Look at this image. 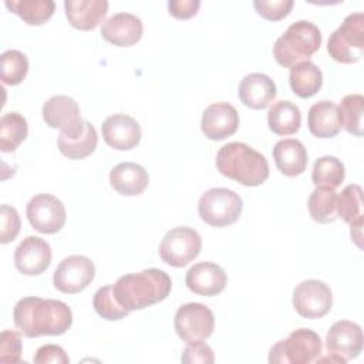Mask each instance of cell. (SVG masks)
Listing matches in <instances>:
<instances>
[{"mask_svg": "<svg viewBox=\"0 0 364 364\" xmlns=\"http://www.w3.org/2000/svg\"><path fill=\"white\" fill-rule=\"evenodd\" d=\"M13 320L26 337L60 336L71 327L73 311L61 300L28 296L16 303Z\"/></svg>", "mask_w": 364, "mask_h": 364, "instance_id": "cell-1", "label": "cell"}, {"mask_svg": "<svg viewBox=\"0 0 364 364\" xmlns=\"http://www.w3.org/2000/svg\"><path fill=\"white\" fill-rule=\"evenodd\" d=\"M172 289V280L161 269H145L121 276L112 290L118 303L128 311L142 310L165 300Z\"/></svg>", "mask_w": 364, "mask_h": 364, "instance_id": "cell-2", "label": "cell"}, {"mask_svg": "<svg viewBox=\"0 0 364 364\" xmlns=\"http://www.w3.org/2000/svg\"><path fill=\"white\" fill-rule=\"evenodd\" d=\"M218 171L245 186H259L269 178V162L263 154L243 142H229L216 154Z\"/></svg>", "mask_w": 364, "mask_h": 364, "instance_id": "cell-3", "label": "cell"}, {"mask_svg": "<svg viewBox=\"0 0 364 364\" xmlns=\"http://www.w3.org/2000/svg\"><path fill=\"white\" fill-rule=\"evenodd\" d=\"M321 46V33L316 24L307 20L291 23L276 40L273 55L286 68L307 61Z\"/></svg>", "mask_w": 364, "mask_h": 364, "instance_id": "cell-4", "label": "cell"}, {"mask_svg": "<svg viewBox=\"0 0 364 364\" xmlns=\"http://www.w3.org/2000/svg\"><path fill=\"white\" fill-rule=\"evenodd\" d=\"M321 338L310 328H297L287 338L277 341L269 351L272 364H309L321 354Z\"/></svg>", "mask_w": 364, "mask_h": 364, "instance_id": "cell-5", "label": "cell"}, {"mask_svg": "<svg viewBox=\"0 0 364 364\" xmlns=\"http://www.w3.org/2000/svg\"><path fill=\"white\" fill-rule=\"evenodd\" d=\"M330 57L343 64H353L364 54V14H348L327 41Z\"/></svg>", "mask_w": 364, "mask_h": 364, "instance_id": "cell-6", "label": "cell"}, {"mask_svg": "<svg viewBox=\"0 0 364 364\" xmlns=\"http://www.w3.org/2000/svg\"><path fill=\"white\" fill-rule=\"evenodd\" d=\"M243 209L242 198L228 188L208 189L199 198L198 212L200 219L215 228L235 223Z\"/></svg>", "mask_w": 364, "mask_h": 364, "instance_id": "cell-7", "label": "cell"}, {"mask_svg": "<svg viewBox=\"0 0 364 364\" xmlns=\"http://www.w3.org/2000/svg\"><path fill=\"white\" fill-rule=\"evenodd\" d=\"M202 249L199 233L189 226H176L165 233L159 245V257L172 267L191 263Z\"/></svg>", "mask_w": 364, "mask_h": 364, "instance_id": "cell-8", "label": "cell"}, {"mask_svg": "<svg viewBox=\"0 0 364 364\" xmlns=\"http://www.w3.org/2000/svg\"><path fill=\"white\" fill-rule=\"evenodd\" d=\"M173 326L179 338L188 344L206 341L215 328L212 310L202 303L181 306L173 317Z\"/></svg>", "mask_w": 364, "mask_h": 364, "instance_id": "cell-9", "label": "cell"}, {"mask_svg": "<svg viewBox=\"0 0 364 364\" xmlns=\"http://www.w3.org/2000/svg\"><path fill=\"white\" fill-rule=\"evenodd\" d=\"M26 213L30 225L44 235L60 232L67 219L63 202L51 193H38L33 196L27 203Z\"/></svg>", "mask_w": 364, "mask_h": 364, "instance_id": "cell-10", "label": "cell"}, {"mask_svg": "<svg viewBox=\"0 0 364 364\" xmlns=\"http://www.w3.org/2000/svg\"><path fill=\"white\" fill-rule=\"evenodd\" d=\"M293 306L301 317L320 318L331 310V289L323 280H303L293 290Z\"/></svg>", "mask_w": 364, "mask_h": 364, "instance_id": "cell-11", "label": "cell"}, {"mask_svg": "<svg viewBox=\"0 0 364 364\" xmlns=\"http://www.w3.org/2000/svg\"><path fill=\"white\" fill-rule=\"evenodd\" d=\"M95 276V266L87 256L73 255L60 262L54 274V287L65 294H75L91 284Z\"/></svg>", "mask_w": 364, "mask_h": 364, "instance_id": "cell-12", "label": "cell"}, {"mask_svg": "<svg viewBox=\"0 0 364 364\" xmlns=\"http://www.w3.org/2000/svg\"><path fill=\"white\" fill-rule=\"evenodd\" d=\"M43 119L50 128L61 129L67 136L82 132L84 121L80 115L77 101L68 95H54L43 104Z\"/></svg>", "mask_w": 364, "mask_h": 364, "instance_id": "cell-13", "label": "cell"}, {"mask_svg": "<svg viewBox=\"0 0 364 364\" xmlns=\"http://www.w3.org/2000/svg\"><path fill=\"white\" fill-rule=\"evenodd\" d=\"M326 347L328 354L341 358L344 363L358 357L363 351L361 327L350 320L336 321L326 336Z\"/></svg>", "mask_w": 364, "mask_h": 364, "instance_id": "cell-14", "label": "cell"}, {"mask_svg": "<svg viewBox=\"0 0 364 364\" xmlns=\"http://www.w3.org/2000/svg\"><path fill=\"white\" fill-rule=\"evenodd\" d=\"M51 247L38 236H27L14 250V264L26 276H36L47 270L51 263Z\"/></svg>", "mask_w": 364, "mask_h": 364, "instance_id": "cell-15", "label": "cell"}, {"mask_svg": "<svg viewBox=\"0 0 364 364\" xmlns=\"http://www.w3.org/2000/svg\"><path fill=\"white\" fill-rule=\"evenodd\" d=\"M239 114L229 102H213L205 108L200 121V129L206 138L222 141L237 131Z\"/></svg>", "mask_w": 364, "mask_h": 364, "instance_id": "cell-16", "label": "cell"}, {"mask_svg": "<svg viewBox=\"0 0 364 364\" xmlns=\"http://www.w3.org/2000/svg\"><path fill=\"white\" fill-rule=\"evenodd\" d=\"M104 141L114 149L128 151L141 141V127L138 121L127 114L109 115L101 125Z\"/></svg>", "mask_w": 364, "mask_h": 364, "instance_id": "cell-17", "label": "cell"}, {"mask_svg": "<svg viewBox=\"0 0 364 364\" xmlns=\"http://www.w3.org/2000/svg\"><path fill=\"white\" fill-rule=\"evenodd\" d=\"M188 289L199 296H216L223 291L228 276L222 266L213 262H199L189 267L185 276Z\"/></svg>", "mask_w": 364, "mask_h": 364, "instance_id": "cell-18", "label": "cell"}, {"mask_svg": "<svg viewBox=\"0 0 364 364\" xmlns=\"http://www.w3.org/2000/svg\"><path fill=\"white\" fill-rule=\"evenodd\" d=\"M144 26L139 17L132 13H117L107 18L101 26V36L108 43L118 47H129L142 37Z\"/></svg>", "mask_w": 364, "mask_h": 364, "instance_id": "cell-19", "label": "cell"}, {"mask_svg": "<svg viewBox=\"0 0 364 364\" xmlns=\"http://www.w3.org/2000/svg\"><path fill=\"white\" fill-rule=\"evenodd\" d=\"M277 90L274 81L263 73H250L239 84L240 101L252 109L266 108L274 98Z\"/></svg>", "mask_w": 364, "mask_h": 364, "instance_id": "cell-20", "label": "cell"}, {"mask_svg": "<svg viewBox=\"0 0 364 364\" xmlns=\"http://www.w3.org/2000/svg\"><path fill=\"white\" fill-rule=\"evenodd\" d=\"M337 215L350 225L351 239L361 247L363 229V191L360 185H347L337 196Z\"/></svg>", "mask_w": 364, "mask_h": 364, "instance_id": "cell-21", "label": "cell"}, {"mask_svg": "<svg viewBox=\"0 0 364 364\" xmlns=\"http://www.w3.org/2000/svg\"><path fill=\"white\" fill-rule=\"evenodd\" d=\"M109 183L118 193L124 196H138L146 189L149 175L139 164L121 162L111 169Z\"/></svg>", "mask_w": 364, "mask_h": 364, "instance_id": "cell-22", "label": "cell"}, {"mask_svg": "<svg viewBox=\"0 0 364 364\" xmlns=\"http://www.w3.org/2000/svg\"><path fill=\"white\" fill-rule=\"evenodd\" d=\"M65 16L70 24L78 30H92L108 11L107 0H65Z\"/></svg>", "mask_w": 364, "mask_h": 364, "instance_id": "cell-23", "label": "cell"}, {"mask_svg": "<svg viewBox=\"0 0 364 364\" xmlns=\"http://www.w3.org/2000/svg\"><path fill=\"white\" fill-rule=\"evenodd\" d=\"M307 125L310 132L317 138L336 136L343 128L338 107L328 100L313 104L309 109Z\"/></svg>", "mask_w": 364, "mask_h": 364, "instance_id": "cell-24", "label": "cell"}, {"mask_svg": "<svg viewBox=\"0 0 364 364\" xmlns=\"http://www.w3.org/2000/svg\"><path fill=\"white\" fill-rule=\"evenodd\" d=\"M273 159L277 169L286 176H299L307 166V151L304 145L294 138H286L276 142Z\"/></svg>", "mask_w": 364, "mask_h": 364, "instance_id": "cell-25", "label": "cell"}, {"mask_svg": "<svg viewBox=\"0 0 364 364\" xmlns=\"http://www.w3.org/2000/svg\"><path fill=\"white\" fill-rule=\"evenodd\" d=\"M289 82L291 91L300 98H310L323 85L321 70L311 61H301L290 68Z\"/></svg>", "mask_w": 364, "mask_h": 364, "instance_id": "cell-26", "label": "cell"}, {"mask_svg": "<svg viewBox=\"0 0 364 364\" xmlns=\"http://www.w3.org/2000/svg\"><path fill=\"white\" fill-rule=\"evenodd\" d=\"M301 112L296 104L289 100L273 102L267 111V125L277 135H291L299 131Z\"/></svg>", "mask_w": 364, "mask_h": 364, "instance_id": "cell-27", "label": "cell"}, {"mask_svg": "<svg viewBox=\"0 0 364 364\" xmlns=\"http://www.w3.org/2000/svg\"><path fill=\"white\" fill-rule=\"evenodd\" d=\"M98 142L97 129L90 121H84V129L75 136H67L64 134L58 135L57 144L60 152L70 159H82L91 155Z\"/></svg>", "mask_w": 364, "mask_h": 364, "instance_id": "cell-28", "label": "cell"}, {"mask_svg": "<svg viewBox=\"0 0 364 364\" xmlns=\"http://www.w3.org/2000/svg\"><path fill=\"white\" fill-rule=\"evenodd\" d=\"M6 7L30 26H40L54 14L53 0H6Z\"/></svg>", "mask_w": 364, "mask_h": 364, "instance_id": "cell-29", "label": "cell"}, {"mask_svg": "<svg viewBox=\"0 0 364 364\" xmlns=\"http://www.w3.org/2000/svg\"><path fill=\"white\" fill-rule=\"evenodd\" d=\"M346 176V169L343 162L331 155L320 156L314 165L311 172V181L316 188L336 189L341 185Z\"/></svg>", "mask_w": 364, "mask_h": 364, "instance_id": "cell-30", "label": "cell"}, {"mask_svg": "<svg viewBox=\"0 0 364 364\" xmlns=\"http://www.w3.org/2000/svg\"><path fill=\"white\" fill-rule=\"evenodd\" d=\"M28 125L26 118L16 112H6L0 121V149L13 152L27 136Z\"/></svg>", "mask_w": 364, "mask_h": 364, "instance_id": "cell-31", "label": "cell"}, {"mask_svg": "<svg viewBox=\"0 0 364 364\" xmlns=\"http://www.w3.org/2000/svg\"><path fill=\"white\" fill-rule=\"evenodd\" d=\"M337 193L334 189L316 188L307 200V209L313 220L318 223H331L337 215Z\"/></svg>", "mask_w": 364, "mask_h": 364, "instance_id": "cell-32", "label": "cell"}, {"mask_svg": "<svg viewBox=\"0 0 364 364\" xmlns=\"http://www.w3.org/2000/svg\"><path fill=\"white\" fill-rule=\"evenodd\" d=\"M341 127L355 135L363 136V115H364V97L361 94H347L340 101Z\"/></svg>", "mask_w": 364, "mask_h": 364, "instance_id": "cell-33", "label": "cell"}, {"mask_svg": "<svg viewBox=\"0 0 364 364\" xmlns=\"http://www.w3.org/2000/svg\"><path fill=\"white\" fill-rule=\"evenodd\" d=\"M28 71V60L18 50H7L0 55L1 81L9 85L20 84Z\"/></svg>", "mask_w": 364, "mask_h": 364, "instance_id": "cell-34", "label": "cell"}, {"mask_svg": "<svg viewBox=\"0 0 364 364\" xmlns=\"http://www.w3.org/2000/svg\"><path fill=\"white\" fill-rule=\"evenodd\" d=\"M92 306L98 316H101L102 318L109 320V321L121 320L129 314V311L118 303V300L114 294V290H112V284L100 287L95 291Z\"/></svg>", "mask_w": 364, "mask_h": 364, "instance_id": "cell-35", "label": "cell"}, {"mask_svg": "<svg viewBox=\"0 0 364 364\" xmlns=\"http://www.w3.org/2000/svg\"><path fill=\"white\" fill-rule=\"evenodd\" d=\"M21 337L14 330H4L0 336V363L17 364L21 361Z\"/></svg>", "mask_w": 364, "mask_h": 364, "instance_id": "cell-36", "label": "cell"}, {"mask_svg": "<svg viewBox=\"0 0 364 364\" xmlns=\"http://www.w3.org/2000/svg\"><path fill=\"white\" fill-rule=\"evenodd\" d=\"M293 0H255L253 7L256 11L266 20L270 21H277L286 17L291 7H293Z\"/></svg>", "mask_w": 364, "mask_h": 364, "instance_id": "cell-37", "label": "cell"}, {"mask_svg": "<svg viewBox=\"0 0 364 364\" xmlns=\"http://www.w3.org/2000/svg\"><path fill=\"white\" fill-rule=\"evenodd\" d=\"M20 232L18 212L10 205H1L0 208V242L9 243L16 239Z\"/></svg>", "mask_w": 364, "mask_h": 364, "instance_id": "cell-38", "label": "cell"}, {"mask_svg": "<svg viewBox=\"0 0 364 364\" xmlns=\"http://www.w3.org/2000/svg\"><path fill=\"white\" fill-rule=\"evenodd\" d=\"M182 363L186 364H212L215 361L213 357V351L210 348V346H208L205 341L202 343H195V344H189L181 357Z\"/></svg>", "mask_w": 364, "mask_h": 364, "instance_id": "cell-39", "label": "cell"}, {"mask_svg": "<svg viewBox=\"0 0 364 364\" xmlns=\"http://www.w3.org/2000/svg\"><path fill=\"white\" fill-rule=\"evenodd\" d=\"M36 364H68L70 357L64 351L63 347L57 344H46L41 346L36 355H34Z\"/></svg>", "mask_w": 364, "mask_h": 364, "instance_id": "cell-40", "label": "cell"}, {"mask_svg": "<svg viewBox=\"0 0 364 364\" xmlns=\"http://www.w3.org/2000/svg\"><path fill=\"white\" fill-rule=\"evenodd\" d=\"M200 1L199 0H169L168 10L169 13L181 20L193 17L199 10Z\"/></svg>", "mask_w": 364, "mask_h": 364, "instance_id": "cell-41", "label": "cell"}]
</instances>
